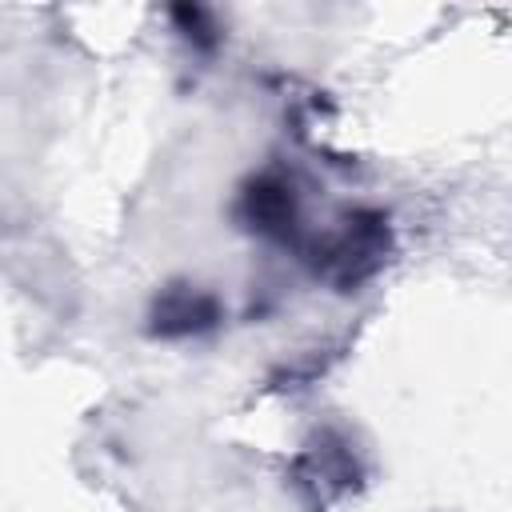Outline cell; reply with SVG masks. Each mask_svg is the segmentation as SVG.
Wrapping results in <instances>:
<instances>
[{
	"instance_id": "obj_2",
	"label": "cell",
	"mask_w": 512,
	"mask_h": 512,
	"mask_svg": "<svg viewBox=\"0 0 512 512\" xmlns=\"http://www.w3.org/2000/svg\"><path fill=\"white\" fill-rule=\"evenodd\" d=\"M216 316H220L216 300L208 292H196V288H184V284L168 288L156 300V312H152L156 332H164V336H196V332L212 328Z\"/></svg>"
},
{
	"instance_id": "obj_3",
	"label": "cell",
	"mask_w": 512,
	"mask_h": 512,
	"mask_svg": "<svg viewBox=\"0 0 512 512\" xmlns=\"http://www.w3.org/2000/svg\"><path fill=\"white\" fill-rule=\"evenodd\" d=\"M240 208H244V220H248L252 228L272 232V236L288 232V228H292V216H296L292 188H288L284 180H276V176H260L256 184H248Z\"/></svg>"
},
{
	"instance_id": "obj_1",
	"label": "cell",
	"mask_w": 512,
	"mask_h": 512,
	"mask_svg": "<svg viewBox=\"0 0 512 512\" xmlns=\"http://www.w3.org/2000/svg\"><path fill=\"white\" fill-rule=\"evenodd\" d=\"M384 256V220L380 216H356L348 220L344 236L336 240V248L328 252V264L340 272V280L356 284L360 276H368Z\"/></svg>"
}]
</instances>
